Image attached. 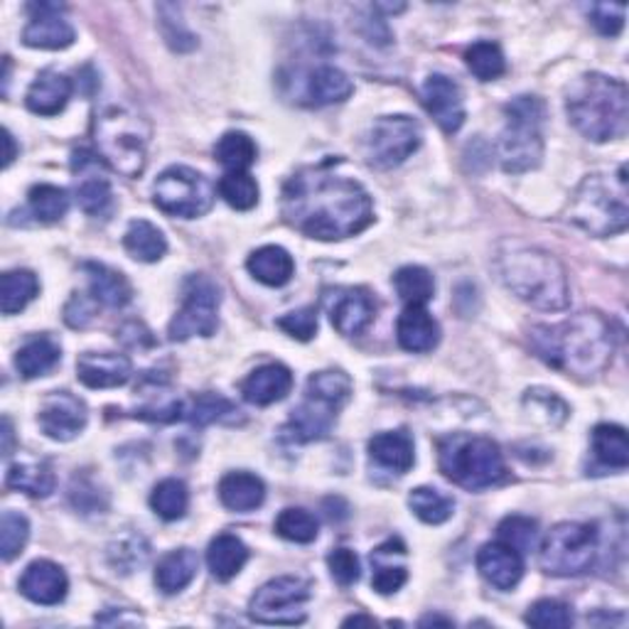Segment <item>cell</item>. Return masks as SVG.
Segmentation results:
<instances>
[{"label":"cell","mask_w":629,"mask_h":629,"mask_svg":"<svg viewBox=\"0 0 629 629\" xmlns=\"http://www.w3.org/2000/svg\"><path fill=\"white\" fill-rule=\"evenodd\" d=\"M239 413L229 399H224L221 393H197V396L183 401V421L197 425V429H205L209 423H217L229 419V415Z\"/></svg>","instance_id":"obj_40"},{"label":"cell","mask_w":629,"mask_h":629,"mask_svg":"<svg viewBox=\"0 0 629 629\" xmlns=\"http://www.w3.org/2000/svg\"><path fill=\"white\" fill-rule=\"evenodd\" d=\"M590 22L605 38H617L625 28V6L595 3L590 6Z\"/></svg>","instance_id":"obj_57"},{"label":"cell","mask_w":629,"mask_h":629,"mask_svg":"<svg viewBox=\"0 0 629 629\" xmlns=\"http://www.w3.org/2000/svg\"><path fill=\"white\" fill-rule=\"evenodd\" d=\"M354 84L352 79L347 76L337 66L322 64L314 66L306 74V89H302V96L308 99L310 106H330V104H342L352 96Z\"/></svg>","instance_id":"obj_26"},{"label":"cell","mask_w":629,"mask_h":629,"mask_svg":"<svg viewBox=\"0 0 629 629\" xmlns=\"http://www.w3.org/2000/svg\"><path fill=\"white\" fill-rule=\"evenodd\" d=\"M421 627H431V625H443V627H453V620H447V617L441 615H425L421 617Z\"/></svg>","instance_id":"obj_62"},{"label":"cell","mask_w":629,"mask_h":629,"mask_svg":"<svg viewBox=\"0 0 629 629\" xmlns=\"http://www.w3.org/2000/svg\"><path fill=\"white\" fill-rule=\"evenodd\" d=\"M6 72H3V94H8V82H10V58H6Z\"/></svg>","instance_id":"obj_64"},{"label":"cell","mask_w":629,"mask_h":629,"mask_svg":"<svg viewBox=\"0 0 629 629\" xmlns=\"http://www.w3.org/2000/svg\"><path fill=\"white\" fill-rule=\"evenodd\" d=\"M494 268L512 296L526 306L544 312L568 308V276L554 254L519 239H502L494 254Z\"/></svg>","instance_id":"obj_3"},{"label":"cell","mask_w":629,"mask_h":629,"mask_svg":"<svg viewBox=\"0 0 629 629\" xmlns=\"http://www.w3.org/2000/svg\"><path fill=\"white\" fill-rule=\"evenodd\" d=\"M74 173L76 205L89 217H106L111 205H114V193H111L109 177L96 171V157L89 153H74Z\"/></svg>","instance_id":"obj_18"},{"label":"cell","mask_w":629,"mask_h":629,"mask_svg":"<svg viewBox=\"0 0 629 629\" xmlns=\"http://www.w3.org/2000/svg\"><path fill=\"white\" fill-rule=\"evenodd\" d=\"M526 625L542 627V629H564L573 625V612L566 602L560 600H538L534 602L529 612H526Z\"/></svg>","instance_id":"obj_53"},{"label":"cell","mask_w":629,"mask_h":629,"mask_svg":"<svg viewBox=\"0 0 629 629\" xmlns=\"http://www.w3.org/2000/svg\"><path fill=\"white\" fill-rule=\"evenodd\" d=\"M246 560H249V548L244 546L239 536L219 534L212 538L207 548V566L217 580H231L239 576Z\"/></svg>","instance_id":"obj_34"},{"label":"cell","mask_w":629,"mask_h":629,"mask_svg":"<svg viewBox=\"0 0 629 629\" xmlns=\"http://www.w3.org/2000/svg\"><path fill=\"white\" fill-rule=\"evenodd\" d=\"M70 502L76 512L94 514L104 512L109 507V497L104 489H99L96 482L89 475H74L70 487Z\"/></svg>","instance_id":"obj_54"},{"label":"cell","mask_w":629,"mask_h":629,"mask_svg":"<svg viewBox=\"0 0 629 629\" xmlns=\"http://www.w3.org/2000/svg\"><path fill=\"white\" fill-rule=\"evenodd\" d=\"M293 389V374L283 364H264L241 381V396L254 406H271L283 401Z\"/></svg>","instance_id":"obj_23"},{"label":"cell","mask_w":629,"mask_h":629,"mask_svg":"<svg viewBox=\"0 0 629 629\" xmlns=\"http://www.w3.org/2000/svg\"><path fill=\"white\" fill-rule=\"evenodd\" d=\"M396 337L406 352L425 354L433 352L441 342V324L425 306H406L396 322Z\"/></svg>","instance_id":"obj_24"},{"label":"cell","mask_w":629,"mask_h":629,"mask_svg":"<svg viewBox=\"0 0 629 629\" xmlns=\"http://www.w3.org/2000/svg\"><path fill=\"white\" fill-rule=\"evenodd\" d=\"M219 195L229 207L249 212L258 205V183L249 173H227L219 183Z\"/></svg>","instance_id":"obj_48"},{"label":"cell","mask_w":629,"mask_h":629,"mask_svg":"<svg viewBox=\"0 0 629 629\" xmlns=\"http://www.w3.org/2000/svg\"><path fill=\"white\" fill-rule=\"evenodd\" d=\"M393 288L406 306H425L435 296V280L429 268L403 266L393 276Z\"/></svg>","instance_id":"obj_42"},{"label":"cell","mask_w":629,"mask_h":629,"mask_svg":"<svg viewBox=\"0 0 629 629\" xmlns=\"http://www.w3.org/2000/svg\"><path fill=\"white\" fill-rule=\"evenodd\" d=\"M396 554H406V546H403L401 538H389L386 544H381L372 554V566H374L372 586L381 595H391L401 590L409 580L406 566L393 564V556Z\"/></svg>","instance_id":"obj_35"},{"label":"cell","mask_w":629,"mask_h":629,"mask_svg":"<svg viewBox=\"0 0 629 629\" xmlns=\"http://www.w3.org/2000/svg\"><path fill=\"white\" fill-rule=\"evenodd\" d=\"M82 271L86 274L89 280V296L101 302V306L106 308L128 306L133 298V288L128 283V278L121 271H114V268L94 261L84 264Z\"/></svg>","instance_id":"obj_28"},{"label":"cell","mask_w":629,"mask_h":629,"mask_svg":"<svg viewBox=\"0 0 629 629\" xmlns=\"http://www.w3.org/2000/svg\"><path fill=\"white\" fill-rule=\"evenodd\" d=\"M96 306H99V302L92 296L74 293L70 298V302L64 306V322L74 330L89 328V322L96 318Z\"/></svg>","instance_id":"obj_58"},{"label":"cell","mask_w":629,"mask_h":629,"mask_svg":"<svg viewBox=\"0 0 629 629\" xmlns=\"http://www.w3.org/2000/svg\"><path fill=\"white\" fill-rule=\"evenodd\" d=\"M595 556H598V529L580 522L554 526L538 548L542 570L556 578L582 576L592 568Z\"/></svg>","instance_id":"obj_9"},{"label":"cell","mask_w":629,"mask_h":629,"mask_svg":"<svg viewBox=\"0 0 629 629\" xmlns=\"http://www.w3.org/2000/svg\"><path fill=\"white\" fill-rule=\"evenodd\" d=\"M30 538V522L18 512H3L0 516V556L6 564L16 560Z\"/></svg>","instance_id":"obj_49"},{"label":"cell","mask_w":629,"mask_h":629,"mask_svg":"<svg viewBox=\"0 0 629 629\" xmlns=\"http://www.w3.org/2000/svg\"><path fill=\"white\" fill-rule=\"evenodd\" d=\"M340 403H334L330 399H322L318 393L306 391V401L293 411L288 421L290 437L298 443H310V441H322L328 437L332 425L337 423V413H340Z\"/></svg>","instance_id":"obj_19"},{"label":"cell","mask_w":629,"mask_h":629,"mask_svg":"<svg viewBox=\"0 0 629 629\" xmlns=\"http://www.w3.org/2000/svg\"><path fill=\"white\" fill-rule=\"evenodd\" d=\"M6 485L10 489L25 492L30 497L44 499L58 487V477H54L50 463H44V460H20V463L8 467Z\"/></svg>","instance_id":"obj_33"},{"label":"cell","mask_w":629,"mask_h":629,"mask_svg":"<svg viewBox=\"0 0 629 629\" xmlns=\"http://www.w3.org/2000/svg\"><path fill=\"white\" fill-rule=\"evenodd\" d=\"M423 104L445 133H457L465 123L463 89L455 79L445 74H431L423 84Z\"/></svg>","instance_id":"obj_17"},{"label":"cell","mask_w":629,"mask_h":629,"mask_svg":"<svg viewBox=\"0 0 629 629\" xmlns=\"http://www.w3.org/2000/svg\"><path fill=\"white\" fill-rule=\"evenodd\" d=\"M477 570L489 586L499 590H512L519 586L524 576V558L516 548L504 542H494L480 548Z\"/></svg>","instance_id":"obj_21"},{"label":"cell","mask_w":629,"mask_h":629,"mask_svg":"<svg viewBox=\"0 0 629 629\" xmlns=\"http://www.w3.org/2000/svg\"><path fill=\"white\" fill-rule=\"evenodd\" d=\"M3 141H6V155H3V167L13 165V161L18 157V148H16V138L10 131H3Z\"/></svg>","instance_id":"obj_61"},{"label":"cell","mask_w":629,"mask_h":629,"mask_svg":"<svg viewBox=\"0 0 629 629\" xmlns=\"http://www.w3.org/2000/svg\"><path fill=\"white\" fill-rule=\"evenodd\" d=\"M592 455L605 470H627L629 443L622 425H612V423L595 425Z\"/></svg>","instance_id":"obj_37"},{"label":"cell","mask_w":629,"mask_h":629,"mask_svg":"<svg viewBox=\"0 0 629 629\" xmlns=\"http://www.w3.org/2000/svg\"><path fill=\"white\" fill-rule=\"evenodd\" d=\"M276 534L293 544H312L320 534V524L306 509H283L276 519Z\"/></svg>","instance_id":"obj_47"},{"label":"cell","mask_w":629,"mask_h":629,"mask_svg":"<svg viewBox=\"0 0 629 629\" xmlns=\"http://www.w3.org/2000/svg\"><path fill=\"white\" fill-rule=\"evenodd\" d=\"M0 435H3V457H10V455H13L16 431H13V421H10L8 415L3 419V433H0Z\"/></svg>","instance_id":"obj_60"},{"label":"cell","mask_w":629,"mask_h":629,"mask_svg":"<svg viewBox=\"0 0 629 629\" xmlns=\"http://www.w3.org/2000/svg\"><path fill=\"white\" fill-rule=\"evenodd\" d=\"M221 290L209 276L195 274L183 286V308L167 328L173 342H185L189 337H212L219 328Z\"/></svg>","instance_id":"obj_11"},{"label":"cell","mask_w":629,"mask_h":629,"mask_svg":"<svg viewBox=\"0 0 629 629\" xmlns=\"http://www.w3.org/2000/svg\"><path fill=\"white\" fill-rule=\"evenodd\" d=\"M133 374L131 359L116 352H86L76 359V377L89 389H118Z\"/></svg>","instance_id":"obj_20"},{"label":"cell","mask_w":629,"mask_h":629,"mask_svg":"<svg viewBox=\"0 0 629 629\" xmlns=\"http://www.w3.org/2000/svg\"><path fill=\"white\" fill-rule=\"evenodd\" d=\"M369 457L393 475H406L415 463L413 437L406 431H384L369 441Z\"/></svg>","instance_id":"obj_27"},{"label":"cell","mask_w":629,"mask_h":629,"mask_svg":"<svg viewBox=\"0 0 629 629\" xmlns=\"http://www.w3.org/2000/svg\"><path fill=\"white\" fill-rule=\"evenodd\" d=\"M217 189L207 175H202L193 167L173 165L155 179L153 202L155 207L171 217L197 219L207 215L215 205Z\"/></svg>","instance_id":"obj_10"},{"label":"cell","mask_w":629,"mask_h":629,"mask_svg":"<svg viewBox=\"0 0 629 629\" xmlns=\"http://www.w3.org/2000/svg\"><path fill=\"white\" fill-rule=\"evenodd\" d=\"M96 622L101 625H141L138 615H128V610H106L104 615H96Z\"/></svg>","instance_id":"obj_59"},{"label":"cell","mask_w":629,"mask_h":629,"mask_svg":"<svg viewBox=\"0 0 629 629\" xmlns=\"http://www.w3.org/2000/svg\"><path fill=\"white\" fill-rule=\"evenodd\" d=\"M32 217L42 224L60 221L70 209V193L58 185H35L28 193Z\"/></svg>","instance_id":"obj_44"},{"label":"cell","mask_w":629,"mask_h":629,"mask_svg":"<svg viewBox=\"0 0 629 629\" xmlns=\"http://www.w3.org/2000/svg\"><path fill=\"white\" fill-rule=\"evenodd\" d=\"M497 532H499V542L509 544L512 548L519 550V554H529V550H534V546H536L538 524L534 519H529V516L514 514V516H507V519L499 524Z\"/></svg>","instance_id":"obj_50"},{"label":"cell","mask_w":629,"mask_h":629,"mask_svg":"<svg viewBox=\"0 0 629 629\" xmlns=\"http://www.w3.org/2000/svg\"><path fill=\"white\" fill-rule=\"evenodd\" d=\"M409 507L425 524H443L453 516L455 502L433 487H415L409 494Z\"/></svg>","instance_id":"obj_46"},{"label":"cell","mask_w":629,"mask_h":629,"mask_svg":"<svg viewBox=\"0 0 629 629\" xmlns=\"http://www.w3.org/2000/svg\"><path fill=\"white\" fill-rule=\"evenodd\" d=\"M40 293V280L32 271L18 268V271H8L0 280V310L3 314H16L25 310L32 300Z\"/></svg>","instance_id":"obj_38"},{"label":"cell","mask_w":629,"mask_h":629,"mask_svg":"<svg viewBox=\"0 0 629 629\" xmlns=\"http://www.w3.org/2000/svg\"><path fill=\"white\" fill-rule=\"evenodd\" d=\"M421 126L411 116H381L364 138V157L377 171H391L421 145Z\"/></svg>","instance_id":"obj_13"},{"label":"cell","mask_w":629,"mask_h":629,"mask_svg":"<svg viewBox=\"0 0 629 629\" xmlns=\"http://www.w3.org/2000/svg\"><path fill=\"white\" fill-rule=\"evenodd\" d=\"M352 625H367V627H374L377 620L374 617H367V615H352L344 620V627H352Z\"/></svg>","instance_id":"obj_63"},{"label":"cell","mask_w":629,"mask_h":629,"mask_svg":"<svg viewBox=\"0 0 629 629\" xmlns=\"http://www.w3.org/2000/svg\"><path fill=\"white\" fill-rule=\"evenodd\" d=\"M504 116H507V126L497 145L504 173L522 175L536 171L544 157V101L538 96H516L504 106Z\"/></svg>","instance_id":"obj_8"},{"label":"cell","mask_w":629,"mask_h":629,"mask_svg":"<svg viewBox=\"0 0 629 629\" xmlns=\"http://www.w3.org/2000/svg\"><path fill=\"white\" fill-rule=\"evenodd\" d=\"M249 274L258 280V283L280 288L290 283V278L296 276V261L283 246H261L256 249L249 261H246Z\"/></svg>","instance_id":"obj_31"},{"label":"cell","mask_w":629,"mask_h":629,"mask_svg":"<svg viewBox=\"0 0 629 629\" xmlns=\"http://www.w3.org/2000/svg\"><path fill=\"white\" fill-rule=\"evenodd\" d=\"M324 310L334 330L344 337H359L377 318V302L364 288H334L324 293Z\"/></svg>","instance_id":"obj_14"},{"label":"cell","mask_w":629,"mask_h":629,"mask_svg":"<svg viewBox=\"0 0 629 629\" xmlns=\"http://www.w3.org/2000/svg\"><path fill=\"white\" fill-rule=\"evenodd\" d=\"M157 13H161L163 38L175 52H189L197 48V38L185 28L177 6H157Z\"/></svg>","instance_id":"obj_51"},{"label":"cell","mask_w":629,"mask_h":629,"mask_svg":"<svg viewBox=\"0 0 629 629\" xmlns=\"http://www.w3.org/2000/svg\"><path fill=\"white\" fill-rule=\"evenodd\" d=\"M30 22L22 30V42L35 50H66L76 40L74 28L60 13V3H30Z\"/></svg>","instance_id":"obj_16"},{"label":"cell","mask_w":629,"mask_h":629,"mask_svg":"<svg viewBox=\"0 0 629 629\" xmlns=\"http://www.w3.org/2000/svg\"><path fill=\"white\" fill-rule=\"evenodd\" d=\"M340 161L308 165L288 177L280 212L290 227L318 241H340L374 221V202L354 177L337 171Z\"/></svg>","instance_id":"obj_1"},{"label":"cell","mask_w":629,"mask_h":629,"mask_svg":"<svg viewBox=\"0 0 629 629\" xmlns=\"http://www.w3.org/2000/svg\"><path fill=\"white\" fill-rule=\"evenodd\" d=\"M151 507L165 522L183 519L189 507V492L183 480L167 477L157 482L151 492Z\"/></svg>","instance_id":"obj_41"},{"label":"cell","mask_w":629,"mask_h":629,"mask_svg":"<svg viewBox=\"0 0 629 629\" xmlns=\"http://www.w3.org/2000/svg\"><path fill=\"white\" fill-rule=\"evenodd\" d=\"M123 249L131 258H136L141 264H155L161 261L167 251L165 234L155 227V224L136 219L128 224L126 234H123Z\"/></svg>","instance_id":"obj_36"},{"label":"cell","mask_w":629,"mask_h":629,"mask_svg":"<svg viewBox=\"0 0 629 629\" xmlns=\"http://www.w3.org/2000/svg\"><path fill=\"white\" fill-rule=\"evenodd\" d=\"M62 359V347L50 334H35L20 347L16 354V369L22 379H38L50 374Z\"/></svg>","instance_id":"obj_30"},{"label":"cell","mask_w":629,"mask_h":629,"mask_svg":"<svg viewBox=\"0 0 629 629\" xmlns=\"http://www.w3.org/2000/svg\"><path fill=\"white\" fill-rule=\"evenodd\" d=\"M70 590L66 573L52 560H35L22 573L20 592L35 605H60Z\"/></svg>","instance_id":"obj_22"},{"label":"cell","mask_w":629,"mask_h":629,"mask_svg":"<svg viewBox=\"0 0 629 629\" xmlns=\"http://www.w3.org/2000/svg\"><path fill=\"white\" fill-rule=\"evenodd\" d=\"M92 136L101 161L123 177H141L148 163V136L145 121L126 106H104L94 118Z\"/></svg>","instance_id":"obj_7"},{"label":"cell","mask_w":629,"mask_h":629,"mask_svg":"<svg viewBox=\"0 0 629 629\" xmlns=\"http://www.w3.org/2000/svg\"><path fill=\"white\" fill-rule=\"evenodd\" d=\"M437 465L447 480L470 492L497 487L509 477L499 445L480 435H447L437 445Z\"/></svg>","instance_id":"obj_6"},{"label":"cell","mask_w":629,"mask_h":629,"mask_svg":"<svg viewBox=\"0 0 629 629\" xmlns=\"http://www.w3.org/2000/svg\"><path fill=\"white\" fill-rule=\"evenodd\" d=\"M72 79L54 70H44L30 84L25 94V106L38 116H58L66 109L72 99Z\"/></svg>","instance_id":"obj_25"},{"label":"cell","mask_w":629,"mask_h":629,"mask_svg":"<svg viewBox=\"0 0 629 629\" xmlns=\"http://www.w3.org/2000/svg\"><path fill=\"white\" fill-rule=\"evenodd\" d=\"M151 556V546L141 534H126L111 542V546L106 548V558L111 568L121 576H131L138 568L145 566V560Z\"/></svg>","instance_id":"obj_43"},{"label":"cell","mask_w":629,"mask_h":629,"mask_svg":"<svg viewBox=\"0 0 629 629\" xmlns=\"http://www.w3.org/2000/svg\"><path fill=\"white\" fill-rule=\"evenodd\" d=\"M529 340L538 359L578 379L602 374L617 350L612 324L595 310L578 312L558 324H536Z\"/></svg>","instance_id":"obj_2"},{"label":"cell","mask_w":629,"mask_h":629,"mask_svg":"<svg viewBox=\"0 0 629 629\" xmlns=\"http://www.w3.org/2000/svg\"><path fill=\"white\" fill-rule=\"evenodd\" d=\"M276 328L283 330L293 340L308 342L318 332V310L314 308H300L293 312H286L283 318L276 320Z\"/></svg>","instance_id":"obj_55"},{"label":"cell","mask_w":629,"mask_h":629,"mask_svg":"<svg viewBox=\"0 0 629 629\" xmlns=\"http://www.w3.org/2000/svg\"><path fill=\"white\" fill-rule=\"evenodd\" d=\"M215 157L229 173H246L256 163L258 148L251 136H246L241 131H229L217 141Z\"/></svg>","instance_id":"obj_39"},{"label":"cell","mask_w":629,"mask_h":629,"mask_svg":"<svg viewBox=\"0 0 629 629\" xmlns=\"http://www.w3.org/2000/svg\"><path fill=\"white\" fill-rule=\"evenodd\" d=\"M566 111L573 126L588 141L605 143L627 136V86L620 79L598 72L582 74L570 86Z\"/></svg>","instance_id":"obj_4"},{"label":"cell","mask_w":629,"mask_h":629,"mask_svg":"<svg viewBox=\"0 0 629 629\" xmlns=\"http://www.w3.org/2000/svg\"><path fill=\"white\" fill-rule=\"evenodd\" d=\"M219 499L231 512H254L266 502V485L251 472H229L219 482Z\"/></svg>","instance_id":"obj_29"},{"label":"cell","mask_w":629,"mask_h":629,"mask_svg":"<svg viewBox=\"0 0 629 629\" xmlns=\"http://www.w3.org/2000/svg\"><path fill=\"white\" fill-rule=\"evenodd\" d=\"M86 421H89L86 403L70 391H52L50 396L42 401L38 413V423L42 433L60 443L74 441V437L86 429Z\"/></svg>","instance_id":"obj_15"},{"label":"cell","mask_w":629,"mask_h":629,"mask_svg":"<svg viewBox=\"0 0 629 629\" xmlns=\"http://www.w3.org/2000/svg\"><path fill=\"white\" fill-rule=\"evenodd\" d=\"M524 403L526 409L532 411L534 419H542L546 425H560L568 419V406L554 391H544V389L526 391Z\"/></svg>","instance_id":"obj_52"},{"label":"cell","mask_w":629,"mask_h":629,"mask_svg":"<svg viewBox=\"0 0 629 629\" xmlns=\"http://www.w3.org/2000/svg\"><path fill=\"white\" fill-rule=\"evenodd\" d=\"M310 580L300 576H280L256 590L249 615L261 625H300L306 622V602L310 600Z\"/></svg>","instance_id":"obj_12"},{"label":"cell","mask_w":629,"mask_h":629,"mask_svg":"<svg viewBox=\"0 0 629 629\" xmlns=\"http://www.w3.org/2000/svg\"><path fill=\"white\" fill-rule=\"evenodd\" d=\"M465 64L467 70L475 74L480 82H494L504 72H507V60H504V52L497 42H475L465 52Z\"/></svg>","instance_id":"obj_45"},{"label":"cell","mask_w":629,"mask_h":629,"mask_svg":"<svg viewBox=\"0 0 629 629\" xmlns=\"http://www.w3.org/2000/svg\"><path fill=\"white\" fill-rule=\"evenodd\" d=\"M199 570V558L193 548H175L161 558L155 568V586L165 595L185 590L195 580Z\"/></svg>","instance_id":"obj_32"},{"label":"cell","mask_w":629,"mask_h":629,"mask_svg":"<svg viewBox=\"0 0 629 629\" xmlns=\"http://www.w3.org/2000/svg\"><path fill=\"white\" fill-rule=\"evenodd\" d=\"M328 566L330 576L334 578V582H340L342 588L354 586L359 576H362V566H359V558L352 548H334L328 556Z\"/></svg>","instance_id":"obj_56"},{"label":"cell","mask_w":629,"mask_h":629,"mask_svg":"<svg viewBox=\"0 0 629 629\" xmlns=\"http://www.w3.org/2000/svg\"><path fill=\"white\" fill-rule=\"evenodd\" d=\"M568 219L598 239L622 234L629 224L627 167L622 165L615 175L595 173L582 179L570 197Z\"/></svg>","instance_id":"obj_5"}]
</instances>
